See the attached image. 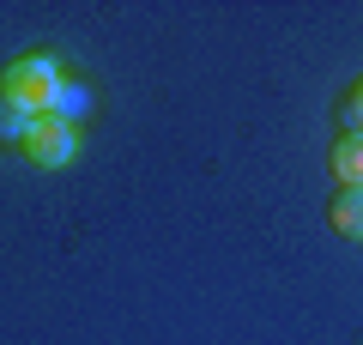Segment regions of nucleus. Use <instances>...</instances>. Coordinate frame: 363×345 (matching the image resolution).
<instances>
[{"label": "nucleus", "mask_w": 363, "mask_h": 345, "mask_svg": "<svg viewBox=\"0 0 363 345\" xmlns=\"http://www.w3.org/2000/svg\"><path fill=\"white\" fill-rule=\"evenodd\" d=\"M333 176H339V188H363V140H339L333 146Z\"/></svg>", "instance_id": "nucleus-4"}, {"label": "nucleus", "mask_w": 363, "mask_h": 345, "mask_svg": "<svg viewBox=\"0 0 363 345\" xmlns=\"http://www.w3.org/2000/svg\"><path fill=\"white\" fill-rule=\"evenodd\" d=\"M333 230H339V236H351V243H363V188H339Z\"/></svg>", "instance_id": "nucleus-3"}, {"label": "nucleus", "mask_w": 363, "mask_h": 345, "mask_svg": "<svg viewBox=\"0 0 363 345\" xmlns=\"http://www.w3.org/2000/svg\"><path fill=\"white\" fill-rule=\"evenodd\" d=\"M55 91H61V67L55 55H18L6 73H0V97H13L25 115H49Z\"/></svg>", "instance_id": "nucleus-1"}, {"label": "nucleus", "mask_w": 363, "mask_h": 345, "mask_svg": "<svg viewBox=\"0 0 363 345\" xmlns=\"http://www.w3.org/2000/svg\"><path fill=\"white\" fill-rule=\"evenodd\" d=\"M85 109H91V91H85V85H73V79H61V91H55V109H49V115H61V121H79Z\"/></svg>", "instance_id": "nucleus-5"}, {"label": "nucleus", "mask_w": 363, "mask_h": 345, "mask_svg": "<svg viewBox=\"0 0 363 345\" xmlns=\"http://www.w3.org/2000/svg\"><path fill=\"white\" fill-rule=\"evenodd\" d=\"M339 115H345V133H351V140H363V79H357V91L345 97V109H339Z\"/></svg>", "instance_id": "nucleus-7"}, {"label": "nucleus", "mask_w": 363, "mask_h": 345, "mask_svg": "<svg viewBox=\"0 0 363 345\" xmlns=\"http://www.w3.org/2000/svg\"><path fill=\"white\" fill-rule=\"evenodd\" d=\"M18 152H25L37 170H61V164H73L79 133H73V121H61V115H30V133H25Z\"/></svg>", "instance_id": "nucleus-2"}, {"label": "nucleus", "mask_w": 363, "mask_h": 345, "mask_svg": "<svg viewBox=\"0 0 363 345\" xmlns=\"http://www.w3.org/2000/svg\"><path fill=\"white\" fill-rule=\"evenodd\" d=\"M25 133H30V115L13 97H0V146H25Z\"/></svg>", "instance_id": "nucleus-6"}]
</instances>
